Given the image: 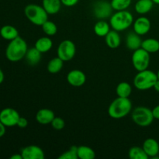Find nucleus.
I'll list each match as a JSON object with an SVG mask.
<instances>
[{"label":"nucleus","instance_id":"nucleus-1","mask_svg":"<svg viewBox=\"0 0 159 159\" xmlns=\"http://www.w3.org/2000/svg\"><path fill=\"white\" fill-rule=\"evenodd\" d=\"M27 50L26 42L19 36L18 37L9 41L6 49V57L9 61H20L25 57Z\"/></svg>","mask_w":159,"mask_h":159},{"label":"nucleus","instance_id":"nucleus-2","mask_svg":"<svg viewBox=\"0 0 159 159\" xmlns=\"http://www.w3.org/2000/svg\"><path fill=\"white\" fill-rule=\"evenodd\" d=\"M131 110L132 103L129 98L117 97L109 106L108 114L113 119H122L127 116Z\"/></svg>","mask_w":159,"mask_h":159},{"label":"nucleus","instance_id":"nucleus-3","mask_svg":"<svg viewBox=\"0 0 159 159\" xmlns=\"http://www.w3.org/2000/svg\"><path fill=\"white\" fill-rule=\"evenodd\" d=\"M134 21V16L131 12L127 10H120L112 14L110 19V24L114 30L120 32L128 29L133 25Z\"/></svg>","mask_w":159,"mask_h":159},{"label":"nucleus","instance_id":"nucleus-4","mask_svg":"<svg viewBox=\"0 0 159 159\" xmlns=\"http://www.w3.org/2000/svg\"><path fill=\"white\" fill-rule=\"evenodd\" d=\"M158 80L157 73L153 71L146 69L144 71H138L134 79V85L138 90H148L153 88L154 85Z\"/></svg>","mask_w":159,"mask_h":159},{"label":"nucleus","instance_id":"nucleus-5","mask_svg":"<svg viewBox=\"0 0 159 159\" xmlns=\"http://www.w3.org/2000/svg\"><path fill=\"white\" fill-rule=\"evenodd\" d=\"M24 14L30 23L41 26L48 20V13L42 6L29 4L25 7Z\"/></svg>","mask_w":159,"mask_h":159},{"label":"nucleus","instance_id":"nucleus-6","mask_svg":"<svg viewBox=\"0 0 159 159\" xmlns=\"http://www.w3.org/2000/svg\"><path fill=\"white\" fill-rule=\"evenodd\" d=\"M132 120L140 127H148L154 120L152 110L145 107H138L133 110L131 114Z\"/></svg>","mask_w":159,"mask_h":159},{"label":"nucleus","instance_id":"nucleus-7","mask_svg":"<svg viewBox=\"0 0 159 159\" xmlns=\"http://www.w3.org/2000/svg\"><path fill=\"white\" fill-rule=\"evenodd\" d=\"M131 60L134 68L137 71H144L148 69L150 65V53L141 48L134 51Z\"/></svg>","mask_w":159,"mask_h":159},{"label":"nucleus","instance_id":"nucleus-8","mask_svg":"<svg viewBox=\"0 0 159 159\" xmlns=\"http://www.w3.org/2000/svg\"><path fill=\"white\" fill-rule=\"evenodd\" d=\"M76 53L75 44L70 40H65L60 43L57 47V57L63 61H69L74 58Z\"/></svg>","mask_w":159,"mask_h":159},{"label":"nucleus","instance_id":"nucleus-9","mask_svg":"<svg viewBox=\"0 0 159 159\" xmlns=\"http://www.w3.org/2000/svg\"><path fill=\"white\" fill-rule=\"evenodd\" d=\"M113 10V9L111 6V3L105 0L96 2L93 8L95 16L99 20H104L111 16Z\"/></svg>","mask_w":159,"mask_h":159},{"label":"nucleus","instance_id":"nucleus-10","mask_svg":"<svg viewBox=\"0 0 159 159\" xmlns=\"http://www.w3.org/2000/svg\"><path fill=\"white\" fill-rule=\"evenodd\" d=\"M20 113L12 108H5L0 112V121L6 127H14L16 126L20 119Z\"/></svg>","mask_w":159,"mask_h":159},{"label":"nucleus","instance_id":"nucleus-11","mask_svg":"<svg viewBox=\"0 0 159 159\" xmlns=\"http://www.w3.org/2000/svg\"><path fill=\"white\" fill-rule=\"evenodd\" d=\"M23 159H44L45 155L43 149L37 145H29L21 151Z\"/></svg>","mask_w":159,"mask_h":159},{"label":"nucleus","instance_id":"nucleus-12","mask_svg":"<svg viewBox=\"0 0 159 159\" xmlns=\"http://www.w3.org/2000/svg\"><path fill=\"white\" fill-rule=\"evenodd\" d=\"M67 81L71 86L80 87L86 82V75L81 70H71L67 75Z\"/></svg>","mask_w":159,"mask_h":159},{"label":"nucleus","instance_id":"nucleus-13","mask_svg":"<svg viewBox=\"0 0 159 159\" xmlns=\"http://www.w3.org/2000/svg\"><path fill=\"white\" fill-rule=\"evenodd\" d=\"M151 21L145 16H141L134 20L133 23V29L138 35H145L151 30Z\"/></svg>","mask_w":159,"mask_h":159},{"label":"nucleus","instance_id":"nucleus-14","mask_svg":"<svg viewBox=\"0 0 159 159\" xmlns=\"http://www.w3.org/2000/svg\"><path fill=\"white\" fill-rule=\"evenodd\" d=\"M54 117H55L54 113L49 109H40L36 114V120L42 125L51 124Z\"/></svg>","mask_w":159,"mask_h":159},{"label":"nucleus","instance_id":"nucleus-15","mask_svg":"<svg viewBox=\"0 0 159 159\" xmlns=\"http://www.w3.org/2000/svg\"><path fill=\"white\" fill-rule=\"evenodd\" d=\"M143 149L148 157L155 158L159 153V144L154 138H148L143 143Z\"/></svg>","mask_w":159,"mask_h":159},{"label":"nucleus","instance_id":"nucleus-16","mask_svg":"<svg viewBox=\"0 0 159 159\" xmlns=\"http://www.w3.org/2000/svg\"><path fill=\"white\" fill-rule=\"evenodd\" d=\"M141 43H142V40H141L140 35L133 31L130 32L127 34L126 37V46L130 51H135L141 48Z\"/></svg>","mask_w":159,"mask_h":159},{"label":"nucleus","instance_id":"nucleus-17","mask_svg":"<svg viewBox=\"0 0 159 159\" xmlns=\"http://www.w3.org/2000/svg\"><path fill=\"white\" fill-rule=\"evenodd\" d=\"M61 0H42V6L48 15L57 14L61 10Z\"/></svg>","mask_w":159,"mask_h":159},{"label":"nucleus","instance_id":"nucleus-18","mask_svg":"<svg viewBox=\"0 0 159 159\" xmlns=\"http://www.w3.org/2000/svg\"><path fill=\"white\" fill-rule=\"evenodd\" d=\"M105 41L107 46L111 49H116L119 48L121 43V39L120 34H118V31L114 30H110L105 37Z\"/></svg>","mask_w":159,"mask_h":159},{"label":"nucleus","instance_id":"nucleus-19","mask_svg":"<svg viewBox=\"0 0 159 159\" xmlns=\"http://www.w3.org/2000/svg\"><path fill=\"white\" fill-rule=\"evenodd\" d=\"M0 35L3 39L10 41L19 37V31L13 26L6 25L0 29Z\"/></svg>","mask_w":159,"mask_h":159},{"label":"nucleus","instance_id":"nucleus-20","mask_svg":"<svg viewBox=\"0 0 159 159\" xmlns=\"http://www.w3.org/2000/svg\"><path fill=\"white\" fill-rule=\"evenodd\" d=\"M41 55L42 53L40 51H39L34 47V48L27 50V52H26V56H25V58H26V61H27V63L30 65L34 66V65H37L40 61Z\"/></svg>","mask_w":159,"mask_h":159},{"label":"nucleus","instance_id":"nucleus-21","mask_svg":"<svg viewBox=\"0 0 159 159\" xmlns=\"http://www.w3.org/2000/svg\"><path fill=\"white\" fill-rule=\"evenodd\" d=\"M34 47L43 54L48 52L52 48L53 42L49 37H42L36 41Z\"/></svg>","mask_w":159,"mask_h":159},{"label":"nucleus","instance_id":"nucleus-22","mask_svg":"<svg viewBox=\"0 0 159 159\" xmlns=\"http://www.w3.org/2000/svg\"><path fill=\"white\" fill-rule=\"evenodd\" d=\"M155 3L152 0H138L134 6V9L138 13L146 14L150 12Z\"/></svg>","mask_w":159,"mask_h":159},{"label":"nucleus","instance_id":"nucleus-23","mask_svg":"<svg viewBox=\"0 0 159 159\" xmlns=\"http://www.w3.org/2000/svg\"><path fill=\"white\" fill-rule=\"evenodd\" d=\"M110 31V24L104 21L103 20H99L94 26V33L100 37H105Z\"/></svg>","mask_w":159,"mask_h":159},{"label":"nucleus","instance_id":"nucleus-24","mask_svg":"<svg viewBox=\"0 0 159 159\" xmlns=\"http://www.w3.org/2000/svg\"><path fill=\"white\" fill-rule=\"evenodd\" d=\"M141 48L148 53H155L159 51V41L155 38H148L142 40Z\"/></svg>","mask_w":159,"mask_h":159},{"label":"nucleus","instance_id":"nucleus-25","mask_svg":"<svg viewBox=\"0 0 159 159\" xmlns=\"http://www.w3.org/2000/svg\"><path fill=\"white\" fill-rule=\"evenodd\" d=\"M64 62L65 61H63L59 57L52 58L48 62V66H47V69H48V72L51 73V74H57V73H58L63 68Z\"/></svg>","mask_w":159,"mask_h":159},{"label":"nucleus","instance_id":"nucleus-26","mask_svg":"<svg viewBox=\"0 0 159 159\" xmlns=\"http://www.w3.org/2000/svg\"><path fill=\"white\" fill-rule=\"evenodd\" d=\"M77 154L78 158L80 159H94L96 158L94 150L85 145L78 146Z\"/></svg>","mask_w":159,"mask_h":159},{"label":"nucleus","instance_id":"nucleus-27","mask_svg":"<svg viewBox=\"0 0 159 159\" xmlns=\"http://www.w3.org/2000/svg\"><path fill=\"white\" fill-rule=\"evenodd\" d=\"M116 93L118 97L129 98L132 93V87L128 82H122L116 86Z\"/></svg>","mask_w":159,"mask_h":159},{"label":"nucleus","instance_id":"nucleus-28","mask_svg":"<svg viewBox=\"0 0 159 159\" xmlns=\"http://www.w3.org/2000/svg\"><path fill=\"white\" fill-rule=\"evenodd\" d=\"M128 155L130 159H148V156L145 152L144 151L143 148L138 147V146H134L132 147L129 150Z\"/></svg>","mask_w":159,"mask_h":159},{"label":"nucleus","instance_id":"nucleus-29","mask_svg":"<svg viewBox=\"0 0 159 159\" xmlns=\"http://www.w3.org/2000/svg\"><path fill=\"white\" fill-rule=\"evenodd\" d=\"M42 30H43V33L48 37H51L57 34V27L56 26L55 23L54 22L51 21V20H48L43 25L41 26Z\"/></svg>","mask_w":159,"mask_h":159},{"label":"nucleus","instance_id":"nucleus-30","mask_svg":"<svg viewBox=\"0 0 159 159\" xmlns=\"http://www.w3.org/2000/svg\"><path fill=\"white\" fill-rule=\"evenodd\" d=\"M132 0H111L110 3L113 10H126L131 4Z\"/></svg>","mask_w":159,"mask_h":159},{"label":"nucleus","instance_id":"nucleus-31","mask_svg":"<svg viewBox=\"0 0 159 159\" xmlns=\"http://www.w3.org/2000/svg\"><path fill=\"white\" fill-rule=\"evenodd\" d=\"M77 148V146H71L69 150L61 155L58 159H78Z\"/></svg>","mask_w":159,"mask_h":159},{"label":"nucleus","instance_id":"nucleus-32","mask_svg":"<svg viewBox=\"0 0 159 159\" xmlns=\"http://www.w3.org/2000/svg\"><path fill=\"white\" fill-rule=\"evenodd\" d=\"M51 126L53 128L56 130H61L65 127V122L62 118L58 117V116H55L54 120L51 122Z\"/></svg>","mask_w":159,"mask_h":159},{"label":"nucleus","instance_id":"nucleus-33","mask_svg":"<svg viewBox=\"0 0 159 159\" xmlns=\"http://www.w3.org/2000/svg\"><path fill=\"white\" fill-rule=\"evenodd\" d=\"M61 1L63 6L66 7H72L79 2V0H61Z\"/></svg>","mask_w":159,"mask_h":159},{"label":"nucleus","instance_id":"nucleus-34","mask_svg":"<svg viewBox=\"0 0 159 159\" xmlns=\"http://www.w3.org/2000/svg\"><path fill=\"white\" fill-rule=\"evenodd\" d=\"M28 125V120L24 117H22L20 116V119H19L18 122H17L16 126H18L20 128H26Z\"/></svg>","mask_w":159,"mask_h":159},{"label":"nucleus","instance_id":"nucleus-35","mask_svg":"<svg viewBox=\"0 0 159 159\" xmlns=\"http://www.w3.org/2000/svg\"><path fill=\"white\" fill-rule=\"evenodd\" d=\"M152 113H153V116L155 119L159 120V105L156 106V107L152 110Z\"/></svg>","mask_w":159,"mask_h":159},{"label":"nucleus","instance_id":"nucleus-36","mask_svg":"<svg viewBox=\"0 0 159 159\" xmlns=\"http://www.w3.org/2000/svg\"><path fill=\"white\" fill-rule=\"evenodd\" d=\"M6 126H5L4 124L0 121V138L4 136L5 134H6Z\"/></svg>","mask_w":159,"mask_h":159},{"label":"nucleus","instance_id":"nucleus-37","mask_svg":"<svg viewBox=\"0 0 159 159\" xmlns=\"http://www.w3.org/2000/svg\"><path fill=\"white\" fill-rule=\"evenodd\" d=\"M10 159H23V156H22L21 153L20 154H15V155H12L10 157Z\"/></svg>","mask_w":159,"mask_h":159},{"label":"nucleus","instance_id":"nucleus-38","mask_svg":"<svg viewBox=\"0 0 159 159\" xmlns=\"http://www.w3.org/2000/svg\"><path fill=\"white\" fill-rule=\"evenodd\" d=\"M4 79H5V75H4V73H3L2 70L0 68V84H2L3 82V81H4Z\"/></svg>","mask_w":159,"mask_h":159},{"label":"nucleus","instance_id":"nucleus-39","mask_svg":"<svg viewBox=\"0 0 159 159\" xmlns=\"http://www.w3.org/2000/svg\"><path fill=\"white\" fill-rule=\"evenodd\" d=\"M154 89H155V90L156 92H158V93H159V79H158V80L156 81V82L155 83V85H154Z\"/></svg>","mask_w":159,"mask_h":159},{"label":"nucleus","instance_id":"nucleus-40","mask_svg":"<svg viewBox=\"0 0 159 159\" xmlns=\"http://www.w3.org/2000/svg\"><path fill=\"white\" fill-rule=\"evenodd\" d=\"M152 1H153V2L155 3V4L159 5V0H152Z\"/></svg>","mask_w":159,"mask_h":159},{"label":"nucleus","instance_id":"nucleus-41","mask_svg":"<svg viewBox=\"0 0 159 159\" xmlns=\"http://www.w3.org/2000/svg\"><path fill=\"white\" fill-rule=\"evenodd\" d=\"M157 76H158V79H159V70L158 71V72H157Z\"/></svg>","mask_w":159,"mask_h":159}]
</instances>
